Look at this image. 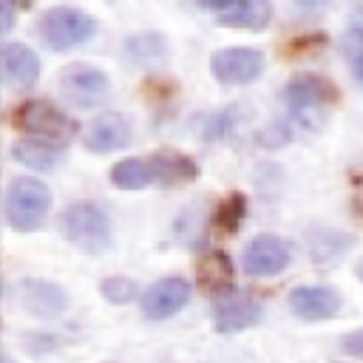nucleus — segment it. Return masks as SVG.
Returning <instances> with one entry per match:
<instances>
[{
    "label": "nucleus",
    "mask_w": 363,
    "mask_h": 363,
    "mask_svg": "<svg viewBox=\"0 0 363 363\" xmlns=\"http://www.w3.org/2000/svg\"><path fill=\"white\" fill-rule=\"evenodd\" d=\"M289 309L303 320H326L340 312V295L332 286H298L289 292Z\"/></svg>",
    "instance_id": "nucleus-15"
},
{
    "label": "nucleus",
    "mask_w": 363,
    "mask_h": 363,
    "mask_svg": "<svg viewBox=\"0 0 363 363\" xmlns=\"http://www.w3.org/2000/svg\"><path fill=\"white\" fill-rule=\"evenodd\" d=\"M199 286L213 292L216 298L230 292V286H233V261H230L227 252H221V250L204 252V258L199 261Z\"/></svg>",
    "instance_id": "nucleus-17"
},
{
    "label": "nucleus",
    "mask_w": 363,
    "mask_h": 363,
    "mask_svg": "<svg viewBox=\"0 0 363 363\" xmlns=\"http://www.w3.org/2000/svg\"><path fill=\"white\" fill-rule=\"evenodd\" d=\"M51 210V190L40 179L20 176L6 187V221L17 233H34L45 224Z\"/></svg>",
    "instance_id": "nucleus-4"
},
{
    "label": "nucleus",
    "mask_w": 363,
    "mask_h": 363,
    "mask_svg": "<svg viewBox=\"0 0 363 363\" xmlns=\"http://www.w3.org/2000/svg\"><path fill=\"white\" fill-rule=\"evenodd\" d=\"M199 176V164L190 156L156 153L142 159H122L111 167V182L119 190H142L150 184H182Z\"/></svg>",
    "instance_id": "nucleus-1"
},
{
    "label": "nucleus",
    "mask_w": 363,
    "mask_h": 363,
    "mask_svg": "<svg viewBox=\"0 0 363 363\" xmlns=\"http://www.w3.org/2000/svg\"><path fill=\"white\" fill-rule=\"evenodd\" d=\"M201 9L213 11L221 26H230V28H250V31L267 28V23H269V17H272V6H269L267 0H218V3L204 0Z\"/></svg>",
    "instance_id": "nucleus-12"
},
{
    "label": "nucleus",
    "mask_w": 363,
    "mask_h": 363,
    "mask_svg": "<svg viewBox=\"0 0 363 363\" xmlns=\"http://www.w3.org/2000/svg\"><path fill=\"white\" fill-rule=\"evenodd\" d=\"M3 363H14V360H11V357H9V354H3Z\"/></svg>",
    "instance_id": "nucleus-28"
},
{
    "label": "nucleus",
    "mask_w": 363,
    "mask_h": 363,
    "mask_svg": "<svg viewBox=\"0 0 363 363\" xmlns=\"http://www.w3.org/2000/svg\"><path fill=\"white\" fill-rule=\"evenodd\" d=\"M354 272H357V278H360V281H363V258H360V261H357V264H354Z\"/></svg>",
    "instance_id": "nucleus-27"
},
{
    "label": "nucleus",
    "mask_w": 363,
    "mask_h": 363,
    "mask_svg": "<svg viewBox=\"0 0 363 363\" xmlns=\"http://www.w3.org/2000/svg\"><path fill=\"white\" fill-rule=\"evenodd\" d=\"M167 57V40L164 34L156 31H142V34H130L125 40V60L130 65H142V68H153Z\"/></svg>",
    "instance_id": "nucleus-18"
},
{
    "label": "nucleus",
    "mask_w": 363,
    "mask_h": 363,
    "mask_svg": "<svg viewBox=\"0 0 363 363\" xmlns=\"http://www.w3.org/2000/svg\"><path fill=\"white\" fill-rule=\"evenodd\" d=\"M340 349H343L346 354H352V357H360V360H363V329L349 332V335L340 340Z\"/></svg>",
    "instance_id": "nucleus-25"
},
{
    "label": "nucleus",
    "mask_w": 363,
    "mask_h": 363,
    "mask_svg": "<svg viewBox=\"0 0 363 363\" xmlns=\"http://www.w3.org/2000/svg\"><path fill=\"white\" fill-rule=\"evenodd\" d=\"M210 71L221 85H247L261 77L264 71V54L250 45L235 48H218L210 57Z\"/></svg>",
    "instance_id": "nucleus-8"
},
{
    "label": "nucleus",
    "mask_w": 363,
    "mask_h": 363,
    "mask_svg": "<svg viewBox=\"0 0 363 363\" xmlns=\"http://www.w3.org/2000/svg\"><path fill=\"white\" fill-rule=\"evenodd\" d=\"M190 281L182 278V275H167V278H159L156 284H150L142 298H139V306H142V315L145 318H153V320H162V318H170L176 315L187 301H190Z\"/></svg>",
    "instance_id": "nucleus-10"
},
{
    "label": "nucleus",
    "mask_w": 363,
    "mask_h": 363,
    "mask_svg": "<svg viewBox=\"0 0 363 363\" xmlns=\"http://www.w3.org/2000/svg\"><path fill=\"white\" fill-rule=\"evenodd\" d=\"M20 306L37 318H57L68 306V295L62 286L40 278L20 281Z\"/></svg>",
    "instance_id": "nucleus-14"
},
{
    "label": "nucleus",
    "mask_w": 363,
    "mask_h": 363,
    "mask_svg": "<svg viewBox=\"0 0 363 363\" xmlns=\"http://www.w3.org/2000/svg\"><path fill=\"white\" fill-rule=\"evenodd\" d=\"M281 96H284L289 119L298 128L318 130V128H323V122L329 119L332 105L337 102V88L320 74L298 71V74H292L286 79Z\"/></svg>",
    "instance_id": "nucleus-2"
},
{
    "label": "nucleus",
    "mask_w": 363,
    "mask_h": 363,
    "mask_svg": "<svg viewBox=\"0 0 363 363\" xmlns=\"http://www.w3.org/2000/svg\"><path fill=\"white\" fill-rule=\"evenodd\" d=\"M17 125L26 133L40 136V142L54 145V147H62L77 133V122L68 113H62L57 105H51L48 99H28V102H23L20 111H17Z\"/></svg>",
    "instance_id": "nucleus-6"
},
{
    "label": "nucleus",
    "mask_w": 363,
    "mask_h": 363,
    "mask_svg": "<svg viewBox=\"0 0 363 363\" xmlns=\"http://www.w3.org/2000/svg\"><path fill=\"white\" fill-rule=\"evenodd\" d=\"M11 156L34 170H54L60 164V147L45 145V142H34V139H20L11 145Z\"/></svg>",
    "instance_id": "nucleus-19"
},
{
    "label": "nucleus",
    "mask_w": 363,
    "mask_h": 363,
    "mask_svg": "<svg viewBox=\"0 0 363 363\" xmlns=\"http://www.w3.org/2000/svg\"><path fill=\"white\" fill-rule=\"evenodd\" d=\"M244 216H247V199H244L241 193H233L230 199H224V201L218 204L216 224H218L224 233H235V230L241 227Z\"/></svg>",
    "instance_id": "nucleus-22"
},
{
    "label": "nucleus",
    "mask_w": 363,
    "mask_h": 363,
    "mask_svg": "<svg viewBox=\"0 0 363 363\" xmlns=\"http://www.w3.org/2000/svg\"><path fill=\"white\" fill-rule=\"evenodd\" d=\"M292 250L284 238L278 235H255L247 250H244V269L255 278H267V275H278L289 267Z\"/></svg>",
    "instance_id": "nucleus-11"
},
{
    "label": "nucleus",
    "mask_w": 363,
    "mask_h": 363,
    "mask_svg": "<svg viewBox=\"0 0 363 363\" xmlns=\"http://www.w3.org/2000/svg\"><path fill=\"white\" fill-rule=\"evenodd\" d=\"M235 111H238V108L233 105V108H227V111H216V113H210L207 119H201V139H218V136H224V133L233 128V122L238 119Z\"/></svg>",
    "instance_id": "nucleus-24"
},
{
    "label": "nucleus",
    "mask_w": 363,
    "mask_h": 363,
    "mask_svg": "<svg viewBox=\"0 0 363 363\" xmlns=\"http://www.w3.org/2000/svg\"><path fill=\"white\" fill-rule=\"evenodd\" d=\"M340 51H343V60H346V65L352 68L354 79L363 82V28H360V26L349 28V31L340 37Z\"/></svg>",
    "instance_id": "nucleus-21"
},
{
    "label": "nucleus",
    "mask_w": 363,
    "mask_h": 363,
    "mask_svg": "<svg viewBox=\"0 0 363 363\" xmlns=\"http://www.w3.org/2000/svg\"><path fill=\"white\" fill-rule=\"evenodd\" d=\"M14 26V3L11 0H0V31H11Z\"/></svg>",
    "instance_id": "nucleus-26"
},
{
    "label": "nucleus",
    "mask_w": 363,
    "mask_h": 363,
    "mask_svg": "<svg viewBox=\"0 0 363 363\" xmlns=\"http://www.w3.org/2000/svg\"><path fill=\"white\" fill-rule=\"evenodd\" d=\"M0 65H3V79L11 88H31L40 77V60L37 54L23 45V43H6L0 51Z\"/></svg>",
    "instance_id": "nucleus-16"
},
{
    "label": "nucleus",
    "mask_w": 363,
    "mask_h": 363,
    "mask_svg": "<svg viewBox=\"0 0 363 363\" xmlns=\"http://www.w3.org/2000/svg\"><path fill=\"white\" fill-rule=\"evenodd\" d=\"M57 227L62 238H68L82 252H102L111 247V218L108 213L94 201H71L60 218Z\"/></svg>",
    "instance_id": "nucleus-3"
},
{
    "label": "nucleus",
    "mask_w": 363,
    "mask_h": 363,
    "mask_svg": "<svg viewBox=\"0 0 363 363\" xmlns=\"http://www.w3.org/2000/svg\"><path fill=\"white\" fill-rule=\"evenodd\" d=\"M57 85H60V94L74 108H96L111 94V82H108L105 71L85 65V62H74V65L62 68L57 77Z\"/></svg>",
    "instance_id": "nucleus-7"
},
{
    "label": "nucleus",
    "mask_w": 363,
    "mask_h": 363,
    "mask_svg": "<svg viewBox=\"0 0 363 363\" xmlns=\"http://www.w3.org/2000/svg\"><path fill=\"white\" fill-rule=\"evenodd\" d=\"M37 34L43 37L45 45H51L54 51H65L74 48L85 40H91L96 34V20L91 14H85L82 9L74 6H54L48 9L40 23H37Z\"/></svg>",
    "instance_id": "nucleus-5"
},
{
    "label": "nucleus",
    "mask_w": 363,
    "mask_h": 363,
    "mask_svg": "<svg viewBox=\"0 0 363 363\" xmlns=\"http://www.w3.org/2000/svg\"><path fill=\"white\" fill-rule=\"evenodd\" d=\"M264 309L261 303L247 292H224L213 301V326L221 335H233L241 329H250L261 320Z\"/></svg>",
    "instance_id": "nucleus-9"
},
{
    "label": "nucleus",
    "mask_w": 363,
    "mask_h": 363,
    "mask_svg": "<svg viewBox=\"0 0 363 363\" xmlns=\"http://www.w3.org/2000/svg\"><path fill=\"white\" fill-rule=\"evenodd\" d=\"M352 241H354L352 235L335 233V230H315V233H309V250H312V258L318 264H329V261L340 258Z\"/></svg>",
    "instance_id": "nucleus-20"
},
{
    "label": "nucleus",
    "mask_w": 363,
    "mask_h": 363,
    "mask_svg": "<svg viewBox=\"0 0 363 363\" xmlns=\"http://www.w3.org/2000/svg\"><path fill=\"white\" fill-rule=\"evenodd\" d=\"M130 136H133L130 119L119 111H108V113H99L91 119V125L85 128L82 145L94 153H113V150L130 145Z\"/></svg>",
    "instance_id": "nucleus-13"
},
{
    "label": "nucleus",
    "mask_w": 363,
    "mask_h": 363,
    "mask_svg": "<svg viewBox=\"0 0 363 363\" xmlns=\"http://www.w3.org/2000/svg\"><path fill=\"white\" fill-rule=\"evenodd\" d=\"M99 292L108 303H128L136 298V284L130 278H122V275H113V278H105L99 284Z\"/></svg>",
    "instance_id": "nucleus-23"
}]
</instances>
